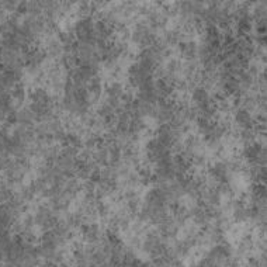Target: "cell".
<instances>
[{"instance_id": "6da1fadb", "label": "cell", "mask_w": 267, "mask_h": 267, "mask_svg": "<svg viewBox=\"0 0 267 267\" xmlns=\"http://www.w3.org/2000/svg\"><path fill=\"white\" fill-rule=\"evenodd\" d=\"M232 124L239 128V130H249L253 128L255 126V118L249 111L244 110V109H238V110L232 111Z\"/></svg>"}, {"instance_id": "7a4b0ae2", "label": "cell", "mask_w": 267, "mask_h": 267, "mask_svg": "<svg viewBox=\"0 0 267 267\" xmlns=\"http://www.w3.org/2000/svg\"><path fill=\"white\" fill-rule=\"evenodd\" d=\"M104 93L107 97H114V99H121L123 95L126 93L124 83L120 80H107L106 87H104Z\"/></svg>"}, {"instance_id": "3957f363", "label": "cell", "mask_w": 267, "mask_h": 267, "mask_svg": "<svg viewBox=\"0 0 267 267\" xmlns=\"http://www.w3.org/2000/svg\"><path fill=\"white\" fill-rule=\"evenodd\" d=\"M210 99H211V96H210V93L205 90L204 87H196V89L190 93V102H191V104H194L196 107L204 106L205 103L210 102Z\"/></svg>"}, {"instance_id": "277c9868", "label": "cell", "mask_w": 267, "mask_h": 267, "mask_svg": "<svg viewBox=\"0 0 267 267\" xmlns=\"http://www.w3.org/2000/svg\"><path fill=\"white\" fill-rule=\"evenodd\" d=\"M86 90L89 95H95L102 97V93L104 92V83H103L102 76H95L87 82Z\"/></svg>"}]
</instances>
